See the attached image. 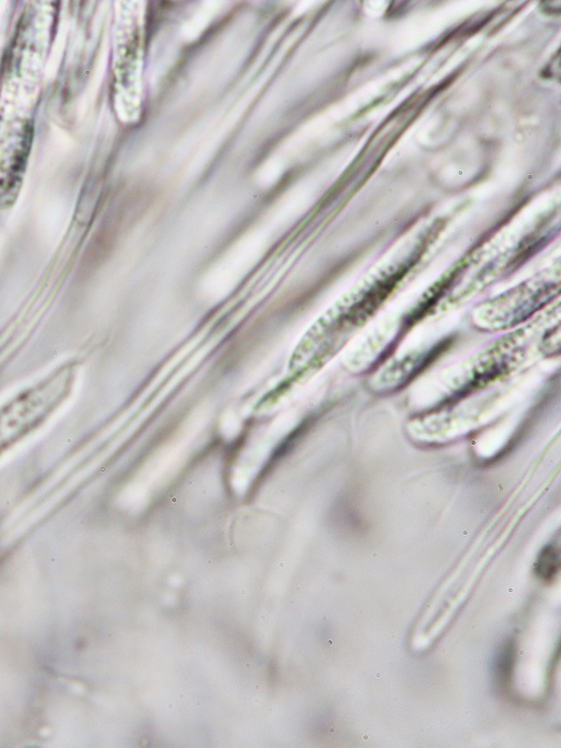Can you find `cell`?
I'll list each match as a JSON object with an SVG mask.
<instances>
[{"mask_svg": "<svg viewBox=\"0 0 561 748\" xmlns=\"http://www.w3.org/2000/svg\"><path fill=\"white\" fill-rule=\"evenodd\" d=\"M559 551L555 545H547L540 553L536 563V575L542 580L550 581L559 570Z\"/></svg>", "mask_w": 561, "mask_h": 748, "instance_id": "1", "label": "cell"}, {"mask_svg": "<svg viewBox=\"0 0 561 748\" xmlns=\"http://www.w3.org/2000/svg\"><path fill=\"white\" fill-rule=\"evenodd\" d=\"M513 661V644L511 642H508L503 646L502 650L497 655L496 662H495V672H496L497 678L504 687L508 685L510 678H511Z\"/></svg>", "mask_w": 561, "mask_h": 748, "instance_id": "2", "label": "cell"}]
</instances>
